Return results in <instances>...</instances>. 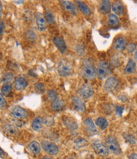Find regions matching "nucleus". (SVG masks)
I'll use <instances>...</instances> for the list:
<instances>
[{
    "label": "nucleus",
    "mask_w": 137,
    "mask_h": 159,
    "mask_svg": "<svg viewBox=\"0 0 137 159\" xmlns=\"http://www.w3.org/2000/svg\"><path fill=\"white\" fill-rule=\"evenodd\" d=\"M53 43H54L55 46L57 47V48L59 50V51L62 54H64L66 53L67 50L66 44L65 40L62 38L59 37V36H56L54 38Z\"/></svg>",
    "instance_id": "12"
},
{
    "label": "nucleus",
    "mask_w": 137,
    "mask_h": 159,
    "mask_svg": "<svg viewBox=\"0 0 137 159\" xmlns=\"http://www.w3.org/2000/svg\"><path fill=\"white\" fill-rule=\"evenodd\" d=\"M48 98L49 101L53 102L56 100L58 98V94L56 91L54 90H49L47 93Z\"/></svg>",
    "instance_id": "31"
},
{
    "label": "nucleus",
    "mask_w": 137,
    "mask_h": 159,
    "mask_svg": "<svg viewBox=\"0 0 137 159\" xmlns=\"http://www.w3.org/2000/svg\"><path fill=\"white\" fill-rule=\"evenodd\" d=\"M27 37L30 40H35L36 39V35L34 33V32L28 31L27 34Z\"/></svg>",
    "instance_id": "39"
},
{
    "label": "nucleus",
    "mask_w": 137,
    "mask_h": 159,
    "mask_svg": "<svg viewBox=\"0 0 137 159\" xmlns=\"http://www.w3.org/2000/svg\"><path fill=\"white\" fill-rule=\"evenodd\" d=\"M27 81L26 79L22 77H18L14 81L15 89L17 91H22L27 86Z\"/></svg>",
    "instance_id": "13"
},
{
    "label": "nucleus",
    "mask_w": 137,
    "mask_h": 159,
    "mask_svg": "<svg viewBox=\"0 0 137 159\" xmlns=\"http://www.w3.org/2000/svg\"><path fill=\"white\" fill-rule=\"evenodd\" d=\"M126 46V40L123 37H119L114 41V47L117 51H122Z\"/></svg>",
    "instance_id": "18"
},
{
    "label": "nucleus",
    "mask_w": 137,
    "mask_h": 159,
    "mask_svg": "<svg viewBox=\"0 0 137 159\" xmlns=\"http://www.w3.org/2000/svg\"><path fill=\"white\" fill-rule=\"evenodd\" d=\"M41 159H53V158H52L51 157H48V156H45V157H43L42 158H41Z\"/></svg>",
    "instance_id": "44"
},
{
    "label": "nucleus",
    "mask_w": 137,
    "mask_h": 159,
    "mask_svg": "<svg viewBox=\"0 0 137 159\" xmlns=\"http://www.w3.org/2000/svg\"><path fill=\"white\" fill-rule=\"evenodd\" d=\"M126 141L130 145H135L136 144V139L131 134H126L124 136Z\"/></svg>",
    "instance_id": "34"
},
{
    "label": "nucleus",
    "mask_w": 137,
    "mask_h": 159,
    "mask_svg": "<svg viewBox=\"0 0 137 159\" xmlns=\"http://www.w3.org/2000/svg\"><path fill=\"white\" fill-rule=\"evenodd\" d=\"M106 147L109 150L111 151L115 155H119L121 153V148L117 139L113 136H109L105 139Z\"/></svg>",
    "instance_id": "4"
},
{
    "label": "nucleus",
    "mask_w": 137,
    "mask_h": 159,
    "mask_svg": "<svg viewBox=\"0 0 137 159\" xmlns=\"http://www.w3.org/2000/svg\"><path fill=\"white\" fill-rule=\"evenodd\" d=\"M92 148L95 152L101 156L105 157L109 155V150L103 143L99 140L95 141L92 143Z\"/></svg>",
    "instance_id": "5"
},
{
    "label": "nucleus",
    "mask_w": 137,
    "mask_h": 159,
    "mask_svg": "<svg viewBox=\"0 0 137 159\" xmlns=\"http://www.w3.org/2000/svg\"><path fill=\"white\" fill-rule=\"evenodd\" d=\"M5 156H6V153L1 147H0V157L4 158Z\"/></svg>",
    "instance_id": "41"
},
{
    "label": "nucleus",
    "mask_w": 137,
    "mask_h": 159,
    "mask_svg": "<svg viewBox=\"0 0 137 159\" xmlns=\"http://www.w3.org/2000/svg\"><path fill=\"white\" fill-rule=\"evenodd\" d=\"M41 146L42 149L45 152L51 155H55L59 152L58 147L56 144H54V143L48 141H42Z\"/></svg>",
    "instance_id": "6"
},
{
    "label": "nucleus",
    "mask_w": 137,
    "mask_h": 159,
    "mask_svg": "<svg viewBox=\"0 0 137 159\" xmlns=\"http://www.w3.org/2000/svg\"><path fill=\"white\" fill-rule=\"evenodd\" d=\"M135 69H136L135 62L132 59H130L125 67V72L127 74H133L135 71Z\"/></svg>",
    "instance_id": "25"
},
{
    "label": "nucleus",
    "mask_w": 137,
    "mask_h": 159,
    "mask_svg": "<svg viewBox=\"0 0 137 159\" xmlns=\"http://www.w3.org/2000/svg\"><path fill=\"white\" fill-rule=\"evenodd\" d=\"M74 144L76 147L78 148H83V147H85V146H87L88 144V141L85 139L80 137V138H77V139H75Z\"/></svg>",
    "instance_id": "28"
},
{
    "label": "nucleus",
    "mask_w": 137,
    "mask_h": 159,
    "mask_svg": "<svg viewBox=\"0 0 137 159\" xmlns=\"http://www.w3.org/2000/svg\"><path fill=\"white\" fill-rule=\"evenodd\" d=\"M2 11H3V5L2 2H0V19L2 17Z\"/></svg>",
    "instance_id": "43"
},
{
    "label": "nucleus",
    "mask_w": 137,
    "mask_h": 159,
    "mask_svg": "<svg viewBox=\"0 0 137 159\" xmlns=\"http://www.w3.org/2000/svg\"><path fill=\"white\" fill-rule=\"evenodd\" d=\"M108 159H111V158H108Z\"/></svg>",
    "instance_id": "47"
},
{
    "label": "nucleus",
    "mask_w": 137,
    "mask_h": 159,
    "mask_svg": "<svg viewBox=\"0 0 137 159\" xmlns=\"http://www.w3.org/2000/svg\"><path fill=\"white\" fill-rule=\"evenodd\" d=\"M96 73L98 77L101 79H104L109 76L111 74V70L108 61L105 60L101 61L98 63Z\"/></svg>",
    "instance_id": "2"
},
{
    "label": "nucleus",
    "mask_w": 137,
    "mask_h": 159,
    "mask_svg": "<svg viewBox=\"0 0 137 159\" xmlns=\"http://www.w3.org/2000/svg\"><path fill=\"white\" fill-rule=\"evenodd\" d=\"M119 24V19L115 14H110L108 17V24L111 26H116Z\"/></svg>",
    "instance_id": "30"
},
{
    "label": "nucleus",
    "mask_w": 137,
    "mask_h": 159,
    "mask_svg": "<svg viewBox=\"0 0 137 159\" xmlns=\"http://www.w3.org/2000/svg\"><path fill=\"white\" fill-rule=\"evenodd\" d=\"M14 75L11 72H6L2 77V81L3 83H10L13 80Z\"/></svg>",
    "instance_id": "32"
},
{
    "label": "nucleus",
    "mask_w": 137,
    "mask_h": 159,
    "mask_svg": "<svg viewBox=\"0 0 137 159\" xmlns=\"http://www.w3.org/2000/svg\"><path fill=\"white\" fill-rule=\"evenodd\" d=\"M96 124L102 130H104L108 128V121L104 117H99L96 120Z\"/></svg>",
    "instance_id": "27"
},
{
    "label": "nucleus",
    "mask_w": 137,
    "mask_h": 159,
    "mask_svg": "<svg viewBox=\"0 0 137 159\" xmlns=\"http://www.w3.org/2000/svg\"><path fill=\"white\" fill-rule=\"evenodd\" d=\"M43 123H44L45 125H47L48 126H51L54 123V118L50 116L45 117L44 119H43Z\"/></svg>",
    "instance_id": "35"
},
{
    "label": "nucleus",
    "mask_w": 137,
    "mask_h": 159,
    "mask_svg": "<svg viewBox=\"0 0 137 159\" xmlns=\"http://www.w3.org/2000/svg\"><path fill=\"white\" fill-rule=\"evenodd\" d=\"M129 159H137V155L136 153H132L130 155L129 157Z\"/></svg>",
    "instance_id": "42"
},
{
    "label": "nucleus",
    "mask_w": 137,
    "mask_h": 159,
    "mask_svg": "<svg viewBox=\"0 0 137 159\" xmlns=\"http://www.w3.org/2000/svg\"><path fill=\"white\" fill-rule=\"evenodd\" d=\"M73 68L70 63L65 60L61 61L58 67V72L62 77H68L71 75Z\"/></svg>",
    "instance_id": "3"
},
{
    "label": "nucleus",
    "mask_w": 137,
    "mask_h": 159,
    "mask_svg": "<svg viewBox=\"0 0 137 159\" xmlns=\"http://www.w3.org/2000/svg\"><path fill=\"white\" fill-rule=\"evenodd\" d=\"M113 11L118 15H121L123 13V6L120 2H114L112 5Z\"/></svg>",
    "instance_id": "22"
},
{
    "label": "nucleus",
    "mask_w": 137,
    "mask_h": 159,
    "mask_svg": "<svg viewBox=\"0 0 137 159\" xmlns=\"http://www.w3.org/2000/svg\"><path fill=\"white\" fill-rule=\"evenodd\" d=\"M84 125L86 128V130L87 131L88 133L92 134H95V133H97V129L95 125V124H94V122L92 121V120L90 119V118H87L86 119L84 122H83Z\"/></svg>",
    "instance_id": "15"
},
{
    "label": "nucleus",
    "mask_w": 137,
    "mask_h": 159,
    "mask_svg": "<svg viewBox=\"0 0 137 159\" xmlns=\"http://www.w3.org/2000/svg\"><path fill=\"white\" fill-rule=\"evenodd\" d=\"M119 85L118 79L114 77H109L107 79L104 84V89L108 92H112L116 89Z\"/></svg>",
    "instance_id": "9"
},
{
    "label": "nucleus",
    "mask_w": 137,
    "mask_h": 159,
    "mask_svg": "<svg viewBox=\"0 0 137 159\" xmlns=\"http://www.w3.org/2000/svg\"><path fill=\"white\" fill-rule=\"evenodd\" d=\"M72 103L75 109L80 112H83L85 111L86 107L83 100L77 96H74L72 98Z\"/></svg>",
    "instance_id": "11"
},
{
    "label": "nucleus",
    "mask_w": 137,
    "mask_h": 159,
    "mask_svg": "<svg viewBox=\"0 0 137 159\" xmlns=\"http://www.w3.org/2000/svg\"><path fill=\"white\" fill-rule=\"evenodd\" d=\"M34 89L38 94H43L45 92V87L41 83H37L34 85Z\"/></svg>",
    "instance_id": "33"
},
{
    "label": "nucleus",
    "mask_w": 137,
    "mask_h": 159,
    "mask_svg": "<svg viewBox=\"0 0 137 159\" xmlns=\"http://www.w3.org/2000/svg\"><path fill=\"white\" fill-rule=\"evenodd\" d=\"M82 77L88 80L94 79L96 75V69L94 65L90 60L85 59L83 61L81 69Z\"/></svg>",
    "instance_id": "1"
},
{
    "label": "nucleus",
    "mask_w": 137,
    "mask_h": 159,
    "mask_svg": "<svg viewBox=\"0 0 137 159\" xmlns=\"http://www.w3.org/2000/svg\"><path fill=\"white\" fill-rule=\"evenodd\" d=\"M135 58L136 59V52H135Z\"/></svg>",
    "instance_id": "46"
},
{
    "label": "nucleus",
    "mask_w": 137,
    "mask_h": 159,
    "mask_svg": "<svg viewBox=\"0 0 137 159\" xmlns=\"http://www.w3.org/2000/svg\"><path fill=\"white\" fill-rule=\"evenodd\" d=\"M78 93L82 98L85 99H88L93 95L94 90L92 89V87L90 85L84 84L78 90Z\"/></svg>",
    "instance_id": "8"
},
{
    "label": "nucleus",
    "mask_w": 137,
    "mask_h": 159,
    "mask_svg": "<svg viewBox=\"0 0 137 159\" xmlns=\"http://www.w3.org/2000/svg\"><path fill=\"white\" fill-rule=\"evenodd\" d=\"M78 7L81 10V11L86 16H89L91 13V11L90 8L84 2L81 1H75Z\"/></svg>",
    "instance_id": "21"
},
{
    "label": "nucleus",
    "mask_w": 137,
    "mask_h": 159,
    "mask_svg": "<svg viewBox=\"0 0 137 159\" xmlns=\"http://www.w3.org/2000/svg\"><path fill=\"white\" fill-rule=\"evenodd\" d=\"M63 120V123L68 128L72 129V130H75L77 129L78 128V125L73 119H72L70 117H66L64 118Z\"/></svg>",
    "instance_id": "20"
},
{
    "label": "nucleus",
    "mask_w": 137,
    "mask_h": 159,
    "mask_svg": "<svg viewBox=\"0 0 137 159\" xmlns=\"http://www.w3.org/2000/svg\"><path fill=\"white\" fill-rule=\"evenodd\" d=\"M60 3L62 4L63 7L70 13L73 15H76L78 13V10L77 7L75 6L73 3L70 1H60Z\"/></svg>",
    "instance_id": "14"
},
{
    "label": "nucleus",
    "mask_w": 137,
    "mask_h": 159,
    "mask_svg": "<svg viewBox=\"0 0 137 159\" xmlns=\"http://www.w3.org/2000/svg\"><path fill=\"white\" fill-rule=\"evenodd\" d=\"M43 124V119L41 117H37L33 120L32 124V128L34 131H38L42 128Z\"/></svg>",
    "instance_id": "24"
},
{
    "label": "nucleus",
    "mask_w": 137,
    "mask_h": 159,
    "mask_svg": "<svg viewBox=\"0 0 137 159\" xmlns=\"http://www.w3.org/2000/svg\"><path fill=\"white\" fill-rule=\"evenodd\" d=\"M124 111V107L122 106H118L116 107V115L118 116H122V114Z\"/></svg>",
    "instance_id": "38"
},
{
    "label": "nucleus",
    "mask_w": 137,
    "mask_h": 159,
    "mask_svg": "<svg viewBox=\"0 0 137 159\" xmlns=\"http://www.w3.org/2000/svg\"><path fill=\"white\" fill-rule=\"evenodd\" d=\"M5 25L3 22H0V36H1L4 32Z\"/></svg>",
    "instance_id": "40"
},
{
    "label": "nucleus",
    "mask_w": 137,
    "mask_h": 159,
    "mask_svg": "<svg viewBox=\"0 0 137 159\" xmlns=\"http://www.w3.org/2000/svg\"><path fill=\"white\" fill-rule=\"evenodd\" d=\"M15 3H17V4H20V3H22L24 2V1H15L14 2Z\"/></svg>",
    "instance_id": "45"
},
{
    "label": "nucleus",
    "mask_w": 137,
    "mask_h": 159,
    "mask_svg": "<svg viewBox=\"0 0 137 159\" xmlns=\"http://www.w3.org/2000/svg\"><path fill=\"white\" fill-rule=\"evenodd\" d=\"M11 115L15 119L22 120L27 117L28 113L24 108L20 106H16L12 108L11 111Z\"/></svg>",
    "instance_id": "7"
},
{
    "label": "nucleus",
    "mask_w": 137,
    "mask_h": 159,
    "mask_svg": "<svg viewBox=\"0 0 137 159\" xmlns=\"http://www.w3.org/2000/svg\"><path fill=\"white\" fill-rule=\"evenodd\" d=\"M3 129L6 134L12 137H17L20 134L19 129L17 128V127L11 124L5 125L3 127Z\"/></svg>",
    "instance_id": "10"
},
{
    "label": "nucleus",
    "mask_w": 137,
    "mask_h": 159,
    "mask_svg": "<svg viewBox=\"0 0 137 159\" xmlns=\"http://www.w3.org/2000/svg\"><path fill=\"white\" fill-rule=\"evenodd\" d=\"M36 23L37 28L40 31H44L46 29V22H45L44 15L41 13H37L36 17Z\"/></svg>",
    "instance_id": "16"
},
{
    "label": "nucleus",
    "mask_w": 137,
    "mask_h": 159,
    "mask_svg": "<svg viewBox=\"0 0 137 159\" xmlns=\"http://www.w3.org/2000/svg\"><path fill=\"white\" fill-rule=\"evenodd\" d=\"M11 90L12 87L10 83H5L2 88V94L4 96L8 97L11 94Z\"/></svg>",
    "instance_id": "29"
},
{
    "label": "nucleus",
    "mask_w": 137,
    "mask_h": 159,
    "mask_svg": "<svg viewBox=\"0 0 137 159\" xmlns=\"http://www.w3.org/2000/svg\"><path fill=\"white\" fill-rule=\"evenodd\" d=\"M44 17L45 18V21H47V22L48 24H53L54 23V22H55L54 16L53 12L49 9L45 10Z\"/></svg>",
    "instance_id": "26"
},
{
    "label": "nucleus",
    "mask_w": 137,
    "mask_h": 159,
    "mask_svg": "<svg viewBox=\"0 0 137 159\" xmlns=\"http://www.w3.org/2000/svg\"><path fill=\"white\" fill-rule=\"evenodd\" d=\"M27 148L28 151L34 155H37L41 152V146L39 143L36 141L30 143Z\"/></svg>",
    "instance_id": "17"
},
{
    "label": "nucleus",
    "mask_w": 137,
    "mask_h": 159,
    "mask_svg": "<svg viewBox=\"0 0 137 159\" xmlns=\"http://www.w3.org/2000/svg\"><path fill=\"white\" fill-rule=\"evenodd\" d=\"M6 105V101L3 95L0 93V108H3Z\"/></svg>",
    "instance_id": "36"
},
{
    "label": "nucleus",
    "mask_w": 137,
    "mask_h": 159,
    "mask_svg": "<svg viewBox=\"0 0 137 159\" xmlns=\"http://www.w3.org/2000/svg\"><path fill=\"white\" fill-rule=\"evenodd\" d=\"M136 45L134 43H131L130 44H128V46H127V49L129 53H133L136 50Z\"/></svg>",
    "instance_id": "37"
},
{
    "label": "nucleus",
    "mask_w": 137,
    "mask_h": 159,
    "mask_svg": "<svg viewBox=\"0 0 137 159\" xmlns=\"http://www.w3.org/2000/svg\"><path fill=\"white\" fill-rule=\"evenodd\" d=\"M65 107V102L62 100L57 99L54 102H53L51 104V108L54 111H60L62 110Z\"/></svg>",
    "instance_id": "23"
},
{
    "label": "nucleus",
    "mask_w": 137,
    "mask_h": 159,
    "mask_svg": "<svg viewBox=\"0 0 137 159\" xmlns=\"http://www.w3.org/2000/svg\"><path fill=\"white\" fill-rule=\"evenodd\" d=\"M111 3L108 0L101 1L99 4V10L103 14H107L111 10Z\"/></svg>",
    "instance_id": "19"
}]
</instances>
